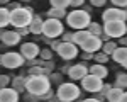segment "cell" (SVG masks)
Instances as JSON below:
<instances>
[{
    "label": "cell",
    "instance_id": "cell-27",
    "mask_svg": "<svg viewBox=\"0 0 127 102\" xmlns=\"http://www.w3.org/2000/svg\"><path fill=\"white\" fill-rule=\"evenodd\" d=\"M51 2V7L54 9H66L69 7V0H49Z\"/></svg>",
    "mask_w": 127,
    "mask_h": 102
},
{
    "label": "cell",
    "instance_id": "cell-26",
    "mask_svg": "<svg viewBox=\"0 0 127 102\" xmlns=\"http://www.w3.org/2000/svg\"><path fill=\"white\" fill-rule=\"evenodd\" d=\"M115 50H117V44H115L114 41H105V43L102 44V51H103L105 54H108V56H110Z\"/></svg>",
    "mask_w": 127,
    "mask_h": 102
},
{
    "label": "cell",
    "instance_id": "cell-30",
    "mask_svg": "<svg viewBox=\"0 0 127 102\" xmlns=\"http://www.w3.org/2000/svg\"><path fill=\"white\" fill-rule=\"evenodd\" d=\"M49 80L58 83V85H61V83H63V75H61V73H51V75H49Z\"/></svg>",
    "mask_w": 127,
    "mask_h": 102
},
{
    "label": "cell",
    "instance_id": "cell-1",
    "mask_svg": "<svg viewBox=\"0 0 127 102\" xmlns=\"http://www.w3.org/2000/svg\"><path fill=\"white\" fill-rule=\"evenodd\" d=\"M51 89V80H49L48 75H29L27 82H26V90L36 95V97H42L44 94H48Z\"/></svg>",
    "mask_w": 127,
    "mask_h": 102
},
{
    "label": "cell",
    "instance_id": "cell-41",
    "mask_svg": "<svg viewBox=\"0 0 127 102\" xmlns=\"http://www.w3.org/2000/svg\"><path fill=\"white\" fill-rule=\"evenodd\" d=\"M81 58H83V60H90V58H93V54H92V53H87V51H83Z\"/></svg>",
    "mask_w": 127,
    "mask_h": 102
},
{
    "label": "cell",
    "instance_id": "cell-17",
    "mask_svg": "<svg viewBox=\"0 0 127 102\" xmlns=\"http://www.w3.org/2000/svg\"><path fill=\"white\" fill-rule=\"evenodd\" d=\"M88 73H92V75H95V77H98V78H105L108 75V70L105 68V65H100V63H97V65H92L90 68H88Z\"/></svg>",
    "mask_w": 127,
    "mask_h": 102
},
{
    "label": "cell",
    "instance_id": "cell-28",
    "mask_svg": "<svg viewBox=\"0 0 127 102\" xmlns=\"http://www.w3.org/2000/svg\"><path fill=\"white\" fill-rule=\"evenodd\" d=\"M93 60L97 61V63H100V65H105L108 60V54H105L103 51H100V53H95L93 54Z\"/></svg>",
    "mask_w": 127,
    "mask_h": 102
},
{
    "label": "cell",
    "instance_id": "cell-31",
    "mask_svg": "<svg viewBox=\"0 0 127 102\" xmlns=\"http://www.w3.org/2000/svg\"><path fill=\"white\" fill-rule=\"evenodd\" d=\"M39 54H41V58L46 60V61H49L51 58H53V51H51V50H41Z\"/></svg>",
    "mask_w": 127,
    "mask_h": 102
},
{
    "label": "cell",
    "instance_id": "cell-24",
    "mask_svg": "<svg viewBox=\"0 0 127 102\" xmlns=\"http://www.w3.org/2000/svg\"><path fill=\"white\" fill-rule=\"evenodd\" d=\"M64 15H66V9H54V7H53L51 10H48V17L49 19H59L61 20Z\"/></svg>",
    "mask_w": 127,
    "mask_h": 102
},
{
    "label": "cell",
    "instance_id": "cell-9",
    "mask_svg": "<svg viewBox=\"0 0 127 102\" xmlns=\"http://www.w3.org/2000/svg\"><path fill=\"white\" fill-rule=\"evenodd\" d=\"M81 87H83V90L87 92H100V89H102V85H103V80L102 78H98V77H95V75H92V73H88L85 78H81Z\"/></svg>",
    "mask_w": 127,
    "mask_h": 102
},
{
    "label": "cell",
    "instance_id": "cell-25",
    "mask_svg": "<svg viewBox=\"0 0 127 102\" xmlns=\"http://www.w3.org/2000/svg\"><path fill=\"white\" fill-rule=\"evenodd\" d=\"M114 87H119V89H127V73H119L115 77V85Z\"/></svg>",
    "mask_w": 127,
    "mask_h": 102
},
{
    "label": "cell",
    "instance_id": "cell-10",
    "mask_svg": "<svg viewBox=\"0 0 127 102\" xmlns=\"http://www.w3.org/2000/svg\"><path fill=\"white\" fill-rule=\"evenodd\" d=\"M56 53H58L63 60H73V58H76V54H78V46L73 44V43H63V41H61L59 46L56 48Z\"/></svg>",
    "mask_w": 127,
    "mask_h": 102
},
{
    "label": "cell",
    "instance_id": "cell-51",
    "mask_svg": "<svg viewBox=\"0 0 127 102\" xmlns=\"http://www.w3.org/2000/svg\"><path fill=\"white\" fill-rule=\"evenodd\" d=\"M75 102H81V101H75Z\"/></svg>",
    "mask_w": 127,
    "mask_h": 102
},
{
    "label": "cell",
    "instance_id": "cell-15",
    "mask_svg": "<svg viewBox=\"0 0 127 102\" xmlns=\"http://www.w3.org/2000/svg\"><path fill=\"white\" fill-rule=\"evenodd\" d=\"M112 58H114V61L115 63H119V65H126L127 61V46H117V50L114 51L112 54H110Z\"/></svg>",
    "mask_w": 127,
    "mask_h": 102
},
{
    "label": "cell",
    "instance_id": "cell-14",
    "mask_svg": "<svg viewBox=\"0 0 127 102\" xmlns=\"http://www.w3.org/2000/svg\"><path fill=\"white\" fill-rule=\"evenodd\" d=\"M0 102H19V92L14 87L0 89Z\"/></svg>",
    "mask_w": 127,
    "mask_h": 102
},
{
    "label": "cell",
    "instance_id": "cell-43",
    "mask_svg": "<svg viewBox=\"0 0 127 102\" xmlns=\"http://www.w3.org/2000/svg\"><path fill=\"white\" fill-rule=\"evenodd\" d=\"M81 102H102V101H98V99H95V97H92V99H85V101H81Z\"/></svg>",
    "mask_w": 127,
    "mask_h": 102
},
{
    "label": "cell",
    "instance_id": "cell-23",
    "mask_svg": "<svg viewBox=\"0 0 127 102\" xmlns=\"http://www.w3.org/2000/svg\"><path fill=\"white\" fill-rule=\"evenodd\" d=\"M87 29L92 36H97V38H102L103 36V27L100 24H97V22H90V26H88Z\"/></svg>",
    "mask_w": 127,
    "mask_h": 102
},
{
    "label": "cell",
    "instance_id": "cell-46",
    "mask_svg": "<svg viewBox=\"0 0 127 102\" xmlns=\"http://www.w3.org/2000/svg\"><path fill=\"white\" fill-rule=\"evenodd\" d=\"M5 3H9V0H0V5H5Z\"/></svg>",
    "mask_w": 127,
    "mask_h": 102
},
{
    "label": "cell",
    "instance_id": "cell-4",
    "mask_svg": "<svg viewBox=\"0 0 127 102\" xmlns=\"http://www.w3.org/2000/svg\"><path fill=\"white\" fill-rule=\"evenodd\" d=\"M80 94H81L80 87L75 85L73 82H63L58 87V92H56L59 102H75L80 97Z\"/></svg>",
    "mask_w": 127,
    "mask_h": 102
},
{
    "label": "cell",
    "instance_id": "cell-29",
    "mask_svg": "<svg viewBox=\"0 0 127 102\" xmlns=\"http://www.w3.org/2000/svg\"><path fill=\"white\" fill-rule=\"evenodd\" d=\"M29 75H34V77H37V75H44V70L41 68L39 65H34V66H31V68H29Z\"/></svg>",
    "mask_w": 127,
    "mask_h": 102
},
{
    "label": "cell",
    "instance_id": "cell-13",
    "mask_svg": "<svg viewBox=\"0 0 127 102\" xmlns=\"http://www.w3.org/2000/svg\"><path fill=\"white\" fill-rule=\"evenodd\" d=\"M102 38H97V36H90L80 48L83 51H87V53H92V54H95V51H98V50H102Z\"/></svg>",
    "mask_w": 127,
    "mask_h": 102
},
{
    "label": "cell",
    "instance_id": "cell-33",
    "mask_svg": "<svg viewBox=\"0 0 127 102\" xmlns=\"http://www.w3.org/2000/svg\"><path fill=\"white\" fill-rule=\"evenodd\" d=\"M115 7H119V9H126L127 7V0H110Z\"/></svg>",
    "mask_w": 127,
    "mask_h": 102
},
{
    "label": "cell",
    "instance_id": "cell-6",
    "mask_svg": "<svg viewBox=\"0 0 127 102\" xmlns=\"http://www.w3.org/2000/svg\"><path fill=\"white\" fill-rule=\"evenodd\" d=\"M126 32H127V24L120 22V20L105 22V26H103V34L107 38H122V36H126Z\"/></svg>",
    "mask_w": 127,
    "mask_h": 102
},
{
    "label": "cell",
    "instance_id": "cell-45",
    "mask_svg": "<svg viewBox=\"0 0 127 102\" xmlns=\"http://www.w3.org/2000/svg\"><path fill=\"white\" fill-rule=\"evenodd\" d=\"M61 71H63V73H68V71H69V66H63V68H61Z\"/></svg>",
    "mask_w": 127,
    "mask_h": 102
},
{
    "label": "cell",
    "instance_id": "cell-32",
    "mask_svg": "<svg viewBox=\"0 0 127 102\" xmlns=\"http://www.w3.org/2000/svg\"><path fill=\"white\" fill-rule=\"evenodd\" d=\"M9 85H10V77H7V75H0V89L9 87Z\"/></svg>",
    "mask_w": 127,
    "mask_h": 102
},
{
    "label": "cell",
    "instance_id": "cell-38",
    "mask_svg": "<svg viewBox=\"0 0 127 102\" xmlns=\"http://www.w3.org/2000/svg\"><path fill=\"white\" fill-rule=\"evenodd\" d=\"M105 2H107V0H90V3H92L93 7H103Z\"/></svg>",
    "mask_w": 127,
    "mask_h": 102
},
{
    "label": "cell",
    "instance_id": "cell-11",
    "mask_svg": "<svg viewBox=\"0 0 127 102\" xmlns=\"http://www.w3.org/2000/svg\"><path fill=\"white\" fill-rule=\"evenodd\" d=\"M41 53L39 46L36 44V43H24L22 46H20V54L24 56V60H36L37 58V54Z\"/></svg>",
    "mask_w": 127,
    "mask_h": 102
},
{
    "label": "cell",
    "instance_id": "cell-36",
    "mask_svg": "<svg viewBox=\"0 0 127 102\" xmlns=\"http://www.w3.org/2000/svg\"><path fill=\"white\" fill-rule=\"evenodd\" d=\"M85 3V0H69V7H75V9H78Z\"/></svg>",
    "mask_w": 127,
    "mask_h": 102
},
{
    "label": "cell",
    "instance_id": "cell-5",
    "mask_svg": "<svg viewBox=\"0 0 127 102\" xmlns=\"http://www.w3.org/2000/svg\"><path fill=\"white\" fill-rule=\"evenodd\" d=\"M42 34L46 36V39H54L63 34V24L59 19H49L42 22Z\"/></svg>",
    "mask_w": 127,
    "mask_h": 102
},
{
    "label": "cell",
    "instance_id": "cell-49",
    "mask_svg": "<svg viewBox=\"0 0 127 102\" xmlns=\"http://www.w3.org/2000/svg\"><path fill=\"white\" fill-rule=\"evenodd\" d=\"M17 2H27V0H17Z\"/></svg>",
    "mask_w": 127,
    "mask_h": 102
},
{
    "label": "cell",
    "instance_id": "cell-22",
    "mask_svg": "<svg viewBox=\"0 0 127 102\" xmlns=\"http://www.w3.org/2000/svg\"><path fill=\"white\" fill-rule=\"evenodd\" d=\"M26 82H27V77L24 78V77H15L14 80H12V87L15 89V90L19 92H27L26 90Z\"/></svg>",
    "mask_w": 127,
    "mask_h": 102
},
{
    "label": "cell",
    "instance_id": "cell-16",
    "mask_svg": "<svg viewBox=\"0 0 127 102\" xmlns=\"http://www.w3.org/2000/svg\"><path fill=\"white\" fill-rule=\"evenodd\" d=\"M19 41H20V36L15 31H5L3 36H2V43L7 44V46H15V44H19Z\"/></svg>",
    "mask_w": 127,
    "mask_h": 102
},
{
    "label": "cell",
    "instance_id": "cell-3",
    "mask_svg": "<svg viewBox=\"0 0 127 102\" xmlns=\"http://www.w3.org/2000/svg\"><path fill=\"white\" fill-rule=\"evenodd\" d=\"M34 17L31 7H20L10 12V24L14 27H29L31 20Z\"/></svg>",
    "mask_w": 127,
    "mask_h": 102
},
{
    "label": "cell",
    "instance_id": "cell-42",
    "mask_svg": "<svg viewBox=\"0 0 127 102\" xmlns=\"http://www.w3.org/2000/svg\"><path fill=\"white\" fill-rule=\"evenodd\" d=\"M119 102H127V92H124V94H122V97L119 99Z\"/></svg>",
    "mask_w": 127,
    "mask_h": 102
},
{
    "label": "cell",
    "instance_id": "cell-7",
    "mask_svg": "<svg viewBox=\"0 0 127 102\" xmlns=\"http://www.w3.org/2000/svg\"><path fill=\"white\" fill-rule=\"evenodd\" d=\"M24 63V56L20 53H15V51H9L5 54H2V66L9 68V70H14V68H19L20 65Z\"/></svg>",
    "mask_w": 127,
    "mask_h": 102
},
{
    "label": "cell",
    "instance_id": "cell-35",
    "mask_svg": "<svg viewBox=\"0 0 127 102\" xmlns=\"http://www.w3.org/2000/svg\"><path fill=\"white\" fill-rule=\"evenodd\" d=\"M15 32H17L20 38H22V36H27L31 31H29V27H15Z\"/></svg>",
    "mask_w": 127,
    "mask_h": 102
},
{
    "label": "cell",
    "instance_id": "cell-44",
    "mask_svg": "<svg viewBox=\"0 0 127 102\" xmlns=\"http://www.w3.org/2000/svg\"><path fill=\"white\" fill-rule=\"evenodd\" d=\"M119 39H120V44H122V46H127V38L122 36V38H119Z\"/></svg>",
    "mask_w": 127,
    "mask_h": 102
},
{
    "label": "cell",
    "instance_id": "cell-39",
    "mask_svg": "<svg viewBox=\"0 0 127 102\" xmlns=\"http://www.w3.org/2000/svg\"><path fill=\"white\" fill-rule=\"evenodd\" d=\"M7 9H9L10 12H12V10H15V9H20V3H19V2H15V3H9V7H7Z\"/></svg>",
    "mask_w": 127,
    "mask_h": 102
},
{
    "label": "cell",
    "instance_id": "cell-12",
    "mask_svg": "<svg viewBox=\"0 0 127 102\" xmlns=\"http://www.w3.org/2000/svg\"><path fill=\"white\" fill-rule=\"evenodd\" d=\"M87 75H88V66L85 65V63H78V65H71V66H69L68 77L73 82L81 80V78H85Z\"/></svg>",
    "mask_w": 127,
    "mask_h": 102
},
{
    "label": "cell",
    "instance_id": "cell-20",
    "mask_svg": "<svg viewBox=\"0 0 127 102\" xmlns=\"http://www.w3.org/2000/svg\"><path fill=\"white\" fill-rule=\"evenodd\" d=\"M122 94H124L122 89H119V87H112V89L105 94V99H107L108 102H119V99L122 97Z\"/></svg>",
    "mask_w": 127,
    "mask_h": 102
},
{
    "label": "cell",
    "instance_id": "cell-21",
    "mask_svg": "<svg viewBox=\"0 0 127 102\" xmlns=\"http://www.w3.org/2000/svg\"><path fill=\"white\" fill-rule=\"evenodd\" d=\"M10 24V10L7 7H0V29Z\"/></svg>",
    "mask_w": 127,
    "mask_h": 102
},
{
    "label": "cell",
    "instance_id": "cell-34",
    "mask_svg": "<svg viewBox=\"0 0 127 102\" xmlns=\"http://www.w3.org/2000/svg\"><path fill=\"white\" fill-rule=\"evenodd\" d=\"M61 36H63V43H73V32H63V34H61Z\"/></svg>",
    "mask_w": 127,
    "mask_h": 102
},
{
    "label": "cell",
    "instance_id": "cell-48",
    "mask_svg": "<svg viewBox=\"0 0 127 102\" xmlns=\"http://www.w3.org/2000/svg\"><path fill=\"white\" fill-rule=\"evenodd\" d=\"M124 68H126V70H127V61H126V65H124Z\"/></svg>",
    "mask_w": 127,
    "mask_h": 102
},
{
    "label": "cell",
    "instance_id": "cell-50",
    "mask_svg": "<svg viewBox=\"0 0 127 102\" xmlns=\"http://www.w3.org/2000/svg\"><path fill=\"white\" fill-rule=\"evenodd\" d=\"M0 63H2V56H0Z\"/></svg>",
    "mask_w": 127,
    "mask_h": 102
},
{
    "label": "cell",
    "instance_id": "cell-18",
    "mask_svg": "<svg viewBox=\"0 0 127 102\" xmlns=\"http://www.w3.org/2000/svg\"><path fill=\"white\" fill-rule=\"evenodd\" d=\"M92 34L88 32V29H81V31H76V32H73V44H76V46H81L85 41L90 38Z\"/></svg>",
    "mask_w": 127,
    "mask_h": 102
},
{
    "label": "cell",
    "instance_id": "cell-47",
    "mask_svg": "<svg viewBox=\"0 0 127 102\" xmlns=\"http://www.w3.org/2000/svg\"><path fill=\"white\" fill-rule=\"evenodd\" d=\"M3 32H5V31H3V29H0V39H2V36H3Z\"/></svg>",
    "mask_w": 127,
    "mask_h": 102
},
{
    "label": "cell",
    "instance_id": "cell-40",
    "mask_svg": "<svg viewBox=\"0 0 127 102\" xmlns=\"http://www.w3.org/2000/svg\"><path fill=\"white\" fill-rule=\"evenodd\" d=\"M49 43H51V50L56 51V48L59 46V43H61V41H49Z\"/></svg>",
    "mask_w": 127,
    "mask_h": 102
},
{
    "label": "cell",
    "instance_id": "cell-19",
    "mask_svg": "<svg viewBox=\"0 0 127 102\" xmlns=\"http://www.w3.org/2000/svg\"><path fill=\"white\" fill-rule=\"evenodd\" d=\"M42 22L44 20L41 19V15H34L29 24V31L32 34H42Z\"/></svg>",
    "mask_w": 127,
    "mask_h": 102
},
{
    "label": "cell",
    "instance_id": "cell-2",
    "mask_svg": "<svg viewBox=\"0 0 127 102\" xmlns=\"http://www.w3.org/2000/svg\"><path fill=\"white\" fill-rule=\"evenodd\" d=\"M90 14L87 10H71L68 15H66V24H68L71 29H76V31H81V29H87L90 26Z\"/></svg>",
    "mask_w": 127,
    "mask_h": 102
},
{
    "label": "cell",
    "instance_id": "cell-8",
    "mask_svg": "<svg viewBox=\"0 0 127 102\" xmlns=\"http://www.w3.org/2000/svg\"><path fill=\"white\" fill-rule=\"evenodd\" d=\"M102 19H103V22H115V20L126 22L127 20V10L119 9V7H112V9H107L102 14Z\"/></svg>",
    "mask_w": 127,
    "mask_h": 102
},
{
    "label": "cell",
    "instance_id": "cell-37",
    "mask_svg": "<svg viewBox=\"0 0 127 102\" xmlns=\"http://www.w3.org/2000/svg\"><path fill=\"white\" fill-rule=\"evenodd\" d=\"M110 89H112V85H110V83H103V85H102V89H100V94L105 97V94H107Z\"/></svg>",
    "mask_w": 127,
    "mask_h": 102
}]
</instances>
